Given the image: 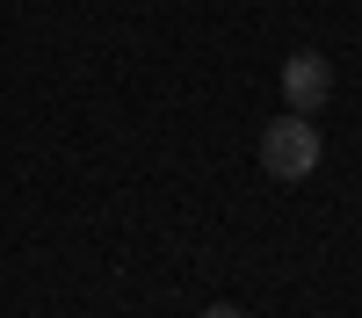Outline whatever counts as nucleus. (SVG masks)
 I'll use <instances>...</instances> for the list:
<instances>
[{
    "instance_id": "obj_2",
    "label": "nucleus",
    "mask_w": 362,
    "mask_h": 318,
    "mask_svg": "<svg viewBox=\"0 0 362 318\" xmlns=\"http://www.w3.org/2000/svg\"><path fill=\"white\" fill-rule=\"evenodd\" d=\"M283 102L297 116L326 109V102H334V58H326V51H290L283 58Z\"/></svg>"
},
{
    "instance_id": "obj_3",
    "label": "nucleus",
    "mask_w": 362,
    "mask_h": 318,
    "mask_svg": "<svg viewBox=\"0 0 362 318\" xmlns=\"http://www.w3.org/2000/svg\"><path fill=\"white\" fill-rule=\"evenodd\" d=\"M203 318H247L239 304H203Z\"/></svg>"
},
{
    "instance_id": "obj_1",
    "label": "nucleus",
    "mask_w": 362,
    "mask_h": 318,
    "mask_svg": "<svg viewBox=\"0 0 362 318\" xmlns=\"http://www.w3.org/2000/svg\"><path fill=\"white\" fill-rule=\"evenodd\" d=\"M319 159H326V137H319L312 116L290 109V116H276V123L261 130V166L276 173V181H312Z\"/></svg>"
}]
</instances>
